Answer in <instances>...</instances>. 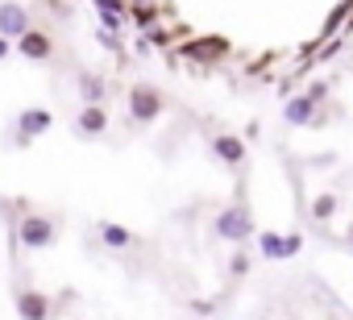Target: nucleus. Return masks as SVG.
Instances as JSON below:
<instances>
[{"label":"nucleus","mask_w":353,"mask_h":320,"mask_svg":"<svg viewBox=\"0 0 353 320\" xmlns=\"http://www.w3.org/2000/svg\"><path fill=\"white\" fill-rule=\"evenodd\" d=\"M299 250H303V237H299V233H287V237H283V258H295Z\"/></svg>","instance_id":"a211bd4d"},{"label":"nucleus","mask_w":353,"mask_h":320,"mask_svg":"<svg viewBox=\"0 0 353 320\" xmlns=\"http://www.w3.org/2000/svg\"><path fill=\"white\" fill-rule=\"evenodd\" d=\"M212 229H216V237L241 246V241H250V233H254V217H250L245 204H229L225 212H216V225H212Z\"/></svg>","instance_id":"f03ea898"},{"label":"nucleus","mask_w":353,"mask_h":320,"mask_svg":"<svg viewBox=\"0 0 353 320\" xmlns=\"http://www.w3.org/2000/svg\"><path fill=\"white\" fill-rule=\"evenodd\" d=\"M262 254L279 262V258H283V233H270V229H266V233H262Z\"/></svg>","instance_id":"f3484780"},{"label":"nucleus","mask_w":353,"mask_h":320,"mask_svg":"<svg viewBox=\"0 0 353 320\" xmlns=\"http://www.w3.org/2000/svg\"><path fill=\"white\" fill-rule=\"evenodd\" d=\"M336 208H341V200H336L332 192H320V196L312 200V217H316V221H332Z\"/></svg>","instance_id":"2eb2a0df"},{"label":"nucleus","mask_w":353,"mask_h":320,"mask_svg":"<svg viewBox=\"0 0 353 320\" xmlns=\"http://www.w3.org/2000/svg\"><path fill=\"white\" fill-rule=\"evenodd\" d=\"M17 241L26 250H50L59 241V221H50L46 212H26L17 221Z\"/></svg>","instance_id":"f257e3e1"},{"label":"nucleus","mask_w":353,"mask_h":320,"mask_svg":"<svg viewBox=\"0 0 353 320\" xmlns=\"http://www.w3.org/2000/svg\"><path fill=\"white\" fill-rule=\"evenodd\" d=\"M229 46H225V38H204V42H192L188 46V54H196V59H221Z\"/></svg>","instance_id":"4468645a"},{"label":"nucleus","mask_w":353,"mask_h":320,"mask_svg":"<svg viewBox=\"0 0 353 320\" xmlns=\"http://www.w3.org/2000/svg\"><path fill=\"white\" fill-rule=\"evenodd\" d=\"M162 108H166V100H162V92H158L154 83H133V88H129V121L150 125Z\"/></svg>","instance_id":"7ed1b4c3"},{"label":"nucleus","mask_w":353,"mask_h":320,"mask_svg":"<svg viewBox=\"0 0 353 320\" xmlns=\"http://www.w3.org/2000/svg\"><path fill=\"white\" fill-rule=\"evenodd\" d=\"M345 26H349V34H353V17H349V21H345Z\"/></svg>","instance_id":"b1692460"},{"label":"nucleus","mask_w":353,"mask_h":320,"mask_svg":"<svg viewBox=\"0 0 353 320\" xmlns=\"http://www.w3.org/2000/svg\"><path fill=\"white\" fill-rule=\"evenodd\" d=\"M13 303H17L21 320H50L54 316V299L38 287H13Z\"/></svg>","instance_id":"20e7f679"},{"label":"nucleus","mask_w":353,"mask_h":320,"mask_svg":"<svg viewBox=\"0 0 353 320\" xmlns=\"http://www.w3.org/2000/svg\"><path fill=\"white\" fill-rule=\"evenodd\" d=\"M26 30H34V26H30V9L17 5V0H5V5H0V38L17 42Z\"/></svg>","instance_id":"423d86ee"},{"label":"nucleus","mask_w":353,"mask_h":320,"mask_svg":"<svg viewBox=\"0 0 353 320\" xmlns=\"http://www.w3.org/2000/svg\"><path fill=\"white\" fill-rule=\"evenodd\" d=\"M303 96H307V100H312V104H320V100H324V96H328V83H324V79H320V83H312V88H307V92H303Z\"/></svg>","instance_id":"aec40b11"},{"label":"nucleus","mask_w":353,"mask_h":320,"mask_svg":"<svg viewBox=\"0 0 353 320\" xmlns=\"http://www.w3.org/2000/svg\"><path fill=\"white\" fill-rule=\"evenodd\" d=\"M75 83H79V96H83V104H104V96H108V83H104L96 71H83Z\"/></svg>","instance_id":"9b49d317"},{"label":"nucleus","mask_w":353,"mask_h":320,"mask_svg":"<svg viewBox=\"0 0 353 320\" xmlns=\"http://www.w3.org/2000/svg\"><path fill=\"white\" fill-rule=\"evenodd\" d=\"M54 125V112L50 108H26V112H17V146L26 150L34 137H42L46 129Z\"/></svg>","instance_id":"39448f33"},{"label":"nucleus","mask_w":353,"mask_h":320,"mask_svg":"<svg viewBox=\"0 0 353 320\" xmlns=\"http://www.w3.org/2000/svg\"><path fill=\"white\" fill-rule=\"evenodd\" d=\"M100 42H104L108 50H121V38H117V34H108V30H100Z\"/></svg>","instance_id":"4be33fe9"},{"label":"nucleus","mask_w":353,"mask_h":320,"mask_svg":"<svg viewBox=\"0 0 353 320\" xmlns=\"http://www.w3.org/2000/svg\"><path fill=\"white\" fill-rule=\"evenodd\" d=\"M349 13H353V0H341V5L328 13V21H324V34H332V30H341L345 21H349Z\"/></svg>","instance_id":"dca6fc26"},{"label":"nucleus","mask_w":353,"mask_h":320,"mask_svg":"<svg viewBox=\"0 0 353 320\" xmlns=\"http://www.w3.org/2000/svg\"><path fill=\"white\" fill-rule=\"evenodd\" d=\"M96 13H100V26L108 34H117L125 21V0H96Z\"/></svg>","instance_id":"f8f14e48"},{"label":"nucleus","mask_w":353,"mask_h":320,"mask_svg":"<svg viewBox=\"0 0 353 320\" xmlns=\"http://www.w3.org/2000/svg\"><path fill=\"white\" fill-rule=\"evenodd\" d=\"M212 154L221 158L225 167H241V163H245V141H241L237 133H216V137H212Z\"/></svg>","instance_id":"6e6552de"},{"label":"nucleus","mask_w":353,"mask_h":320,"mask_svg":"<svg viewBox=\"0 0 353 320\" xmlns=\"http://www.w3.org/2000/svg\"><path fill=\"white\" fill-rule=\"evenodd\" d=\"M9 50H13V42H9V38H0V59H9Z\"/></svg>","instance_id":"5701e85b"},{"label":"nucleus","mask_w":353,"mask_h":320,"mask_svg":"<svg viewBox=\"0 0 353 320\" xmlns=\"http://www.w3.org/2000/svg\"><path fill=\"white\" fill-rule=\"evenodd\" d=\"M312 112H316V104H312L307 96H291V100L283 104V121H287V125H307Z\"/></svg>","instance_id":"ddd939ff"},{"label":"nucleus","mask_w":353,"mask_h":320,"mask_svg":"<svg viewBox=\"0 0 353 320\" xmlns=\"http://www.w3.org/2000/svg\"><path fill=\"white\" fill-rule=\"evenodd\" d=\"M104 129H108L104 104H83V112L75 117V133H79V137H100Z\"/></svg>","instance_id":"1a4fd4ad"},{"label":"nucleus","mask_w":353,"mask_h":320,"mask_svg":"<svg viewBox=\"0 0 353 320\" xmlns=\"http://www.w3.org/2000/svg\"><path fill=\"white\" fill-rule=\"evenodd\" d=\"M229 270H233V274L241 279V274L250 270V258H245V254H233V262H229Z\"/></svg>","instance_id":"412c9836"},{"label":"nucleus","mask_w":353,"mask_h":320,"mask_svg":"<svg viewBox=\"0 0 353 320\" xmlns=\"http://www.w3.org/2000/svg\"><path fill=\"white\" fill-rule=\"evenodd\" d=\"M154 17H158V13H154V9H145V5H137V9H133V21H137L141 30H145V26H154Z\"/></svg>","instance_id":"6ab92c4d"},{"label":"nucleus","mask_w":353,"mask_h":320,"mask_svg":"<svg viewBox=\"0 0 353 320\" xmlns=\"http://www.w3.org/2000/svg\"><path fill=\"white\" fill-rule=\"evenodd\" d=\"M17 54H26V59H34V63H46V59L54 54V38L42 34V30H26V34L17 38Z\"/></svg>","instance_id":"0eeeda50"},{"label":"nucleus","mask_w":353,"mask_h":320,"mask_svg":"<svg viewBox=\"0 0 353 320\" xmlns=\"http://www.w3.org/2000/svg\"><path fill=\"white\" fill-rule=\"evenodd\" d=\"M100 241H104L108 250H129V246H137V237H133L125 225H117V221H100Z\"/></svg>","instance_id":"9d476101"}]
</instances>
